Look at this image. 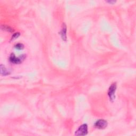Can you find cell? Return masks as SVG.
<instances>
[{
	"mask_svg": "<svg viewBox=\"0 0 136 136\" xmlns=\"http://www.w3.org/2000/svg\"><path fill=\"white\" fill-rule=\"evenodd\" d=\"M116 89H117L116 83H114L113 84H112L110 86L109 89H108V95L110 97V101L112 102H113L115 98V91H116Z\"/></svg>",
	"mask_w": 136,
	"mask_h": 136,
	"instance_id": "6da1fadb",
	"label": "cell"
},
{
	"mask_svg": "<svg viewBox=\"0 0 136 136\" xmlns=\"http://www.w3.org/2000/svg\"><path fill=\"white\" fill-rule=\"evenodd\" d=\"M1 28L3 30H5V31L9 32H12L13 31V30L11 28V27L8 26L2 25L1 26Z\"/></svg>",
	"mask_w": 136,
	"mask_h": 136,
	"instance_id": "52a82bcc",
	"label": "cell"
},
{
	"mask_svg": "<svg viewBox=\"0 0 136 136\" xmlns=\"http://www.w3.org/2000/svg\"><path fill=\"white\" fill-rule=\"evenodd\" d=\"M108 2H109V3H114V2H115V1H107Z\"/></svg>",
	"mask_w": 136,
	"mask_h": 136,
	"instance_id": "30bf717a",
	"label": "cell"
},
{
	"mask_svg": "<svg viewBox=\"0 0 136 136\" xmlns=\"http://www.w3.org/2000/svg\"><path fill=\"white\" fill-rule=\"evenodd\" d=\"M21 59L19 57H17L14 54H12L10 57V62L15 64H20L21 62Z\"/></svg>",
	"mask_w": 136,
	"mask_h": 136,
	"instance_id": "5b68a950",
	"label": "cell"
},
{
	"mask_svg": "<svg viewBox=\"0 0 136 136\" xmlns=\"http://www.w3.org/2000/svg\"><path fill=\"white\" fill-rule=\"evenodd\" d=\"M107 126V122L104 120H99L97 121L95 124V127L96 128L100 129H105Z\"/></svg>",
	"mask_w": 136,
	"mask_h": 136,
	"instance_id": "3957f363",
	"label": "cell"
},
{
	"mask_svg": "<svg viewBox=\"0 0 136 136\" xmlns=\"http://www.w3.org/2000/svg\"><path fill=\"white\" fill-rule=\"evenodd\" d=\"M88 133V127L86 124H83L76 131V136H85Z\"/></svg>",
	"mask_w": 136,
	"mask_h": 136,
	"instance_id": "7a4b0ae2",
	"label": "cell"
},
{
	"mask_svg": "<svg viewBox=\"0 0 136 136\" xmlns=\"http://www.w3.org/2000/svg\"><path fill=\"white\" fill-rule=\"evenodd\" d=\"M0 69H1V74L2 76H7L10 74L9 71L6 69V68L3 66V64H1L0 66Z\"/></svg>",
	"mask_w": 136,
	"mask_h": 136,
	"instance_id": "8992f818",
	"label": "cell"
},
{
	"mask_svg": "<svg viewBox=\"0 0 136 136\" xmlns=\"http://www.w3.org/2000/svg\"><path fill=\"white\" fill-rule=\"evenodd\" d=\"M60 34L62 39L63 40H64V41H66L67 40V26L64 23H63L62 29H61Z\"/></svg>",
	"mask_w": 136,
	"mask_h": 136,
	"instance_id": "277c9868",
	"label": "cell"
},
{
	"mask_svg": "<svg viewBox=\"0 0 136 136\" xmlns=\"http://www.w3.org/2000/svg\"><path fill=\"white\" fill-rule=\"evenodd\" d=\"M15 48L18 50H22L24 48V46L22 44H17L15 46Z\"/></svg>",
	"mask_w": 136,
	"mask_h": 136,
	"instance_id": "ba28073f",
	"label": "cell"
},
{
	"mask_svg": "<svg viewBox=\"0 0 136 136\" xmlns=\"http://www.w3.org/2000/svg\"><path fill=\"white\" fill-rule=\"evenodd\" d=\"M20 36V33H15L13 35H12V38H11V40H15L17 38H18V37H19Z\"/></svg>",
	"mask_w": 136,
	"mask_h": 136,
	"instance_id": "9c48e42d",
	"label": "cell"
}]
</instances>
